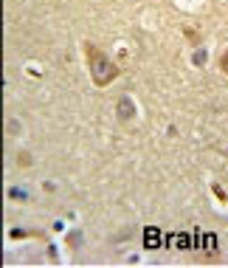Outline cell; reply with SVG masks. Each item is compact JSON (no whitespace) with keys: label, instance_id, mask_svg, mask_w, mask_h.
Instances as JSON below:
<instances>
[{"label":"cell","instance_id":"6da1fadb","mask_svg":"<svg viewBox=\"0 0 228 268\" xmlns=\"http://www.w3.org/2000/svg\"><path fill=\"white\" fill-rule=\"evenodd\" d=\"M85 56H88V65H91V77H93V82H96L99 88L110 85V82L118 77V68H115L93 43H85Z\"/></svg>","mask_w":228,"mask_h":268},{"label":"cell","instance_id":"7a4b0ae2","mask_svg":"<svg viewBox=\"0 0 228 268\" xmlns=\"http://www.w3.org/2000/svg\"><path fill=\"white\" fill-rule=\"evenodd\" d=\"M144 246L147 248H160V232L155 226H149L147 232H144Z\"/></svg>","mask_w":228,"mask_h":268},{"label":"cell","instance_id":"3957f363","mask_svg":"<svg viewBox=\"0 0 228 268\" xmlns=\"http://www.w3.org/2000/svg\"><path fill=\"white\" fill-rule=\"evenodd\" d=\"M118 110H121V119H130V116L136 113V107H133L130 99H118Z\"/></svg>","mask_w":228,"mask_h":268},{"label":"cell","instance_id":"277c9868","mask_svg":"<svg viewBox=\"0 0 228 268\" xmlns=\"http://www.w3.org/2000/svg\"><path fill=\"white\" fill-rule=\"evenodd\" d=\"M203 248L208 251V254H217V237L214 235H205L203 237Z\"/></svg>","mask_w":228,"mask_h":268},{"label":"cell","instance_id":"5b68a950","mask_svg":"<svg viewBox=\"0 0 228 268\" xmlns=\"http://www.w3.org/2000/svg\"><path fill=\"white\" fill-rule=\"evenodd\" d=\"M169 243H178V248H189V246H192V240H189L186 235H172Z\"/></svg>","mask_w":228,"mask_h":268},{"label":"cell","instance_id":"8992f818","mask_svg":"<svg viewBox=\"0 0 228 268\" xmlns=\"http://www.w3.org/2000/svg\"><path fill=\"white\" fill-rule=\"evenodd\" d=\"M223 71H226V74H228V54L223 56Z\"/></svg>","mask_w":228,"mask_h":268}]
</instances>
